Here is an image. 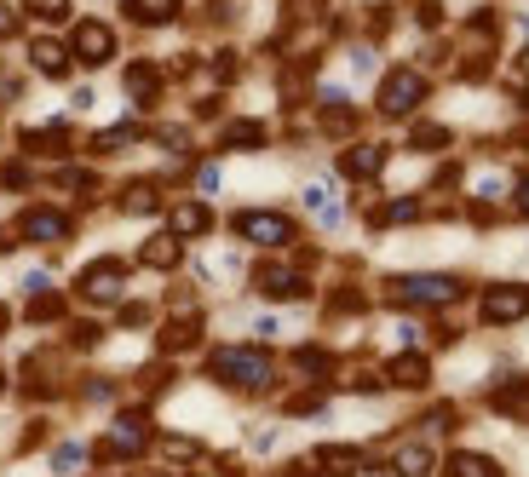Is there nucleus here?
<instances>
[{
    "instance_id": "obj_1",
    "label": "nucleus",
    "mask_w": 529,
    "mask_h": 477,
    "mask_svg": "<svg viewBox=\"0 0 529 477\" xmlns=\"http://www.w3.org/2000/svg\"><path fill=\"white\" fill-rule=\"evenodd\" d=\"M207 374H213L219 386L242 391V397H259V391L276 386V357L265 345H219L213 363H207Z\"/></svg>"
},
{
    "instance_id": "obj_2",
    "label": "nucleus",
    "mask_w": 529,
    "mask_h": 477,
    "mask_svg": "<svg viewBox=\"0 0 529 477\" xmlns=\"http://www.w3.org/2000/svg\"><path fill=\"white\" fill-rule=\"evenodd\" d=\"M432 98V81H426V69L420 64H391L380 75V92H374V110L386 115V121H409L420 104Z\"/></svg>"
},
{
    "instance_id": "obj_3",
    "label": "nucleus",
    "mask_w": 529,
    "mask_h": 477,
    "mask_svg": "<svg viewBox=\"0 0 529 477\" xmlns=\"http://www.w3.org/2000/svg\"><path fill=\"white\" fill-rule=\"evenodd\" d=\"M386 299H391V305H455V299H466V276H455V271L391 276Z\"/></svg>"
},
{
    "instance_id": "obj_4",
    "label": "nucleus",
    "mask_w": 529,
    "mask_h": 477,
    "mask_svg": "<svg viewBox=\"0 0 529 477\" xmlns=\"http://www.w3.org/2000/svg\"><path fill=\"white\" fill-rule=\"evenodd\" d=\"M230 230H236L242 242H253V248H288L299 236V225L282 207H242V213L230 219Z\"/></svg>"
},
{
    "instance_id": "obj_5",
    "label": "nucleus",
    "mask_w": 529,
    "mask_h": 477,
    "mask_svg": "<svg viewBox=\"0 0 529 477\" xmlns=\"http://www.w3.org/2000/svg\"><path fill=\"white\" fill-rule=\"evenodd\" d=\"M144 443H150V420H144V409H121V414H115V426L98 437V449H92V455L104 460V466H121V460H138Z\"/></svg>"
},
{
    "instance_id": "obj_6",
    "label": "nucleus",
    "mask_w": 529,
    "mask_h": 477,
    "mask_svg": "<svg viewBox=\"0 0 529 477\" xmlns=\"http://www.w3.org/2000/svg\"><path fill=\"white\" fill-rule=\"evenodd\" d=\"M478 317L489 322V328H512V322L529 317V288L524 282H489L478 294Z\"/></svg>"
},
{
    "instance_id": "obj_7",
    "label": "nucleus",
    "mask_w": 529,
    "mask_h": 477,
    "mask_svg": "<svg viewBox=\"0 0 529 477\" xmlns=\"http://www.w3.org/2000/svg\"><path fill=\"white\" fill-rule=\"evenodd\" d=\"M115 29L104 18H81L75 29H69V52H75V64H87V69H104L115 58Z\"/></svg>"
},
{
    "instance_id": "obj_8",
    "label": "nucleus",
    "mask_w": 529,
    "mask_h": 477,
    "mask_svg": "<svg viewBox=\"0 0 529 477\" xmlns=\"http://www.w3.org/2000/svg\"><path fill=\"white\" fill-rule=\"evenodd\" d=\"M121 288H127V265L121 259H92L87 271L75 276V294L87 305H110V299H121Z\"/></svg>"
},
{
    "instance_id": "obj_9",
    "label": "nucleus",
    "mask_w": 529,
    "mask_h": 477,
    "mask_svg": "<svg viewBox=\"0 0 529 477\" xmlns=\"http://www.w3.org/2000/svg\"><path fill=\"white\" fill-rule=\"evenodd\" d=\"M18 144H23V156H46V161H58V156H69V150H75V127H69V121L23 127V133H18Z\"/></svg>"
},
{
    "instance_id": "obj_10",
    "label": "nucleus",
    "mask_w": 529,
    "mask_h": 477,
    "mask_svg": "<svg viewBox=\"0 0 529 477\" xmlns=\"http://www.w3.org/2000/svg\"><path fill=\"white\" fill-rule=\"evenodd\" d=\"M386 161H391L386 144H380V138H363V144H351V150L340 156V173L351 184H368V179H380V173H386Z\"/></svg>"
},
{
    "instance_id": "obj_11",
    "label": "nucleus",
    "mask_w": 529,
    "mask_h": 477,
    "mask_svg": "<svg viewBox=\"0 0 529 477\" xmlns=\"http://www.w3.org/2000/svg\"><path fill=\"white\" fill-rule=\"evenodd\" d=\"M253 288L265 299H305L311 294V276L294 271V265H259V271H253Z\"/></svg>"
},
{
    "instance_id": "obj_12",
    "label": "nucleus",
    "mask_w": 529,
    "mask_h": 477,
    "mask_svg": "<svg viewBox=\"0 0 529 477\" xmlns=\"http://www.w3.org/2000/svg\"><path fill=\"white\" fill-rule=\"evenodd\" d=\"M29 69L46 75V81H64L69 69H75V52H69V41H58V35H35V41H29Z\"/></svg>"
},
{
    "instance_id": "obj_13",
    "label": "nucleus",
    "mask_w": 529,
    "mask_h": 477,
    "mask_svg": "<svg viewBox=\"0 0 529 477\" xmlns=\"http://www.w3.org/2000/svg\"><path fill=\"white\" fill-rule=\"evenodd\" d=\"M18 236L23 242H69V213L64 207H23Z\"/></svg>"
},
{
    "instance_id": "obj_14",
    "label": "nucleus",
    "mask_w": 529,
    "mask_h": 477,
    "mask_svg": "<svg viewBox=\"0 0 529 477\" xmlns=\"http://www.w3.org/2000/svg\"><path fill=\"white\" fill-rule=\"evenodd\" d=\"M121 87H127V98H133L138 110H156L161 104V69L150 64V58H138V64H127V75H121Z\"/></svg>"
},
{
    "instance_id": "obj_15",
    "label": "nucleus",
    "mask_w": 529,
    "mask_h": 477,
    "mask_svg": "<svg viewBox=\"0 0 529 477\" xmlns=\"http://www.w3.org/2000/svg\"><path fill=\"white\" fill-rule=\"evenodd\" d=\"M179 259H184V236L179 230H156V236L138 242V265H144V271H173Z\"/></svg>"
},
{
    "instance_id": "obj_16",
    "label": "nucleus",
    "mask_w": 529,
    "mask_h": 477,
    "mask_svg": "<svg viewBox=\"0 0 529 477\" xmlns=\"http://www.w3.org/2000/svg\"><path fill=\"white\" fill-rule=\"evenodd\" d=\"M391 472L397 477H432L437 472V449L426 443V437H409V443L391 449Z\"/></svg>"
},
{
    "instance_id": "obj_17",
    "label": "nucleus",
    "mask_w": 529,
    "mask_h": 477,
    "mask_svg": "<svg viewBox=\"0 0 529 477\" xmlns=\"http://www.w3.org/2000/svg\"><path fill=\"white\" fill-rule=\"evenodd\" d=\"M386 386H403V391L432 386V357H420V351H397V357L386 363Z\"/></svg>"
},
{
    "instance_id": "obj_18",
    "label": "nucleus",
    "mask_w": 529,
    "mask_h": 477,
    "mask_svg": "<svg viewBox=\"0 0 529 477\" xmlns=\"http://www.w3.org/2000/svg\"><path fill=\"white\" fill-rule=\"evenodd\" d=\"M121 12H127V23H138V29H167V23L184 18V0H127Z\"/></svg>"
},
{
    "instance_id": "obj_19",
    "label": "nucleus",
    "mask_w": 529,
    "mask_h": 477,
    "mask_svg": "<svg viewBox=\"0 0 529 477\" xmlns=\"http://www.w3.org/2000/svg\"><path fill=\"white\" fill-rule=\"evenodd\" d=\"M271 144V133H265V121H253V115H236V121H225V133H219V150H265Z\"/></svg>"
},
{
    "instance_id": "obj_20",
    "label": "nucleus",
    "mask_w": 529,
    "mask_h": 477,
    "mask_svg": "<svg viewBox=\"0 0 529 477\" xmlns=\"http://www.w3.org/2000/svg\"><path fill=\"white\" fill-rule=\"evenodd\" d=\"M202 328L207 322L202 317H173L167 322V328H161V357H179V351H196V345H202Z\"/></svg>"
},
{
    "instance_id": "obj_21",
    "label": "nucleus",
    "mask_w": 529,
    "mask_h": 477,
    "mask_svg": "<svg viewBox=\"0 0 529 477\" xmlns=\"http://www.w3.org/2000/svg\"><path fill=\"white\" fill-rule=\"evenodd\" d=\"M449 144H455V127H449V121H414L409 127V150L414 156H443Z\"/></svg>"
},
{
    "instance_id": "obj_22",
    "label": "nucleus",
    "mask_w": 529,
    "mask_h": 477,
    "mask_svg": "<svg viewBox=\"0 0 529 477\" xmlns=\"http://www.w3.org/2000/svg\"><path fill=\"white\" fill-rule=\"evenodd\" d=\"M167 230H179L184 242H196V236L213 230V207H207V202H179L173 213H167Z\"/></svg>"
},
{
    "instance_id": "obj_23",
    "label": "nucleus",
    "mask_w": 529,
    "mask_h": 477,
    "mask_svg": "<svg viewBox=\"0 0 529 477\" xmlns=\"http://www.w3.org/2000/svg\"><path fill=\"white\" fill-rule=\"evenodd\" d=\"M115 207H121L127 219H144V213H156V207H161V184L156 179H133L127 190H121V202H115Z\"/></svg>"
},
{
    "instance_id": "obj_24",
    "label": "nucleus",
    "mask_w": 529,
    "mask_h": 477,
    "mask_svg": "<svg viewBox=\"0 0 529 477\" xmlns=\"http://www.w3.org/2000/svg\"><path fill=\"white\" fill-rule=\"evenodd\" d=\"M317 466H322V477H357L363 472V449H351V443H328V449H317Z\"/></svg>"
},
{
    "instance_id": "obj_25",
    "label": "nucleus",
    "mask_w": 529,
    "mask_h": 477,
    "mask_svg": "<svg viewBox=\"0 0 529 477\" xmlns=\"http://www.w3.org/2000/svg\"><path fill=\"white\" fill-rule=\"evenodd\" d=\"M357 127H363V115L351 104H322V138H351Z\"/></svg>"
},
{
    "instance_id": "obj_26",
    "label": "nucleus",
    "mask_w": 529,
    "mask_h": 477,
    "mask_svg": "<svg viewBox=\"0 0 529 477\" xmlns=\"http://www.w3.org/2000/svg\"><path fill=\"white\" fill-rule=\"evenodd\" d=\"M294 374L299 380H328V374H334V357H328L322 345H299L294 351Z\"/></svg>"
},
{
    "instance_id": "obj_27",
    "label": "nucleus",
    "mask_w": 529,
    "mask_h": 477,
    "mask_svg": "<svg viewBox=\"0 0 529 477\" xmlns=\"http://www.w3.org/2000/svg\"><path fill=\"white\" fill-rule=\"evenodd\" d=\"M443 477H501V460H489V455H449V466H443Z\"/></svg>"
},
{
    "instance_id": "obj_28",
    "label": "nucleus",
    "mask_w": 529,
    "mask_h": 477,
    "mask_svg": "<svg viewBox=\"0 0 529 477\" xmlns=\"http://www.w3.org/2000/svg\"><path fill=\"white\" fill-rule=\"evenodd\" d=\"M495 414H506V420H529V380H512V386L495 391Z\"/></svg>"
},
{
    "instance_id": "obj_29",
    "label": "nucleus",
    "mask_w": 529,
    "mask_h": 477,
    "mask_svg": "<svg viewBox=\"0 0 529 477\" xmlns=\"http://www.w3.org/2000/svg\"><path fill=\"white\" fill-rule=\"evenodd\" d=\"M156 455L167 466H190V460H202V443L196 437H156Z\"/></svg>"
},
{
    "instance_id": "obj_30",
    "label": "nucleus",
    "mask_w": 529,
    "mask_h": 477,
    "mask_svg": "<svg viewBox=\"0 0 529 477\" xmlns=\"http://www.w3.org/2000/svg\"><path fill=\"white\" fill-rule=\"evenodd\" d=\"M52 184H58V190H69V196H92V190H98V173H87V167H58V173H52Z\"/></svg>"
},
{
    "instance_id": "obj_31",
    "label": "nucleus",
    "mask_w": 529,
    "mask_h": 477,
    "mask_svg": "<svg viewBox=\"0 0 529 477\" xmlns=\"http://www.w3.org/2000/svg\"><path fill=\"white\" fill-rule=\"evenodd\" d=\"M69 6H75V0H23V18H35V23L52 29V23L69 18Z\"/></svg>"
},
{
    "instance_id": "obj_32",
    "label": "nucleus",
    "mask_w": 529,
    "mask_h": 477,
    "mask_svg": "<svg viewBox=\"0 0 529 477\" xmlns=\"http://www.w3.org/2000/svg\"><path fill=\"white\" fill-rule=\"evenodd\" d=\"M35 184V173H29V161H0V190H12V196H23Z\"/></svg>"
},
{
    "instance_id": "obj_33",
    "label": "nucleus",
    "mask_w": 529,
    "mask_h": 477,
    "mask_svg": "<svg viewBox=\"0 0 529 477\" xmlns=\"http://www.w3.org/2000/svg\"><path fill=\"white\" fill-rule=\"evenodd\" d=\"M414 23L432 35V29H443V23H449V6H443V0H414Z\"/></svg>"
},
{
    "instance_id": "obj_34",
    "label": "nucleus",
    "mask_w": 529,
    "mask_h": 477,
    "mask_svg": "<svg viewBox=\"0 0 529 477\" xmlns=\"http://www.w3.org/2000/svg\"><path fill=\"white\" fill-rule=\"evenodd\" d=\"M363 23H368V41L380 46V35H391V23H397V12H391V6H368V12H363Z\"/></svg>"
},
{
    "instance_id": "obj_35",
    "label": "nucleus",
    "mask_w": 529,
    "mask_h": 477,
    "mask_svg": "<svg viewBox=\"0 0 529 477\" xmlns=\"http://www.w3.org/2000/svg\"><path fill=\"white\" fill-rule=\"evenodd\" d=\"M322 6H328V0H282V18H288V23L322 18Z\"/></svg>"
},
{
    "instance_id": "obj_36",
    "label": "nucleus",
    "mask_w": 529,
    "mask_h": 477,
    "mask_svg": "<svg viewBox=\"0 0 529 477\" xmlns=\"http://www.w3.org/2000/svg\"><path fill=\"white\" fill-rule=\"evenodd\" d=\"M58 317H64V299H58V294H46V299L29 305V322H41V328H46V322H58Z\"/></svg>"
},
{
    "instance_id": "obj_37",
    "label": "nucleus",
    "mask_w": 529,
    "mask_h": 477,
    "mask_svg": "<svg viewBox=\"0 0 529 477\" xmlns=\"http://www.w3.org/2000/svg\"><path fill=\"white\" fill-rule=\"evenodd\" d=\"M52 472H58V477H75V472H81V449H75V443L52 449Z\"/></svg>"
},
{
    "instance_id": "obj_38",
    "label": "nucleus",
    "mask_w": 529,
    "mask_h": 477,
    "mask_svg": "<svg viewBox=\"0 0 529 477\" xmlns=\"http://www.w3.org/2000/svg\"><path fill=\"white\" fill-rule=\"evenodd\" d=\"M23 29V6H12V0H0V41H12Z\"/></svg>"
},
{
    "instance_id": "obj_39",
    "label": "nucleus",
    "mask_w": 529,
    "mask_h": 477,
    "mask_svg": "<svg viewBox=\"0 0 529 477\" xmlns=\"http://www.w3.org/2000/svg\"><path fill=\"white\" fill-rule=\"evenodd\" d=\"M150 317H156V311H150V305H121V328H150Z\"/></svg>"
},
{
    "instance_id": "obj_40",
    "label": "nucleus",
    "mask_w": 529,
    "mask_h": 477,
    "mask_svg": "<svg viewBox=\"0 0 529 477\" xmlns=\"http://www.w3.org/2000/svg\"><path fill=\"white\" fill-rule=\"evenodd\" d=\"M69 340H75V351H92V345L104 340V328H98V322H81V328H75Z\"/></svg>"
},
{
    "instance_id": "obj_41",
    "label": "nucleus",
    "mask_w": 529,
    "mask_h": 477,
    "mask_svg": "<svg viewBox=\"0 0 529 477\" xmlns=\"http://www.w3.org/2000/svg\"><path fill=\"white\" fill-rule=\"evenodd\" d=\"M449 64V41H426V52H420V69H437Z\"/></svg>"
},
{
    "instance_id": "obj_42",
    "label": "nucleus",
    "mask_w": 529,
    "mask_h": 477,
    "mask_svg": "<svg viewBox=\"0 0 529 477\" xmlns=\"http://www.w3.org/2000/svg\"><path fill=\"white\" fill-rule=\"evenodd\" d=\"M512 81H518V87H529V41L512 52Z\"/></svg>"
},
{
    "instance_id": "obj_43",
    "label": "nucleus",
    "mask_w": 529,
    "mask_h": 477,
    "mask_svg": "<svg viewBox=\"0 0 529 477\" xmlns=\"http://www.w3.org/2000/svg\"><path fill=\"white\" fill-rule=\"evenodd\" d=\"M282 477H322V466H317V455H305V460H294Z\"/></svg>"
},
{
    "instance_id": "obj_44",
    "label": "nucleus",
    "mask_w": 529,
    "mask_h": 477,
    "mask_svg": "<svg viewBox=\"0 0 529 477\" xmlns=\"http://www.w3.org/2000/svg\"><path fill=\"white\" fill-rule=\"evenodd\" d=\"M196 190H202V196H213V190H219V173H213V167H202V173H196Z\"/></svg>"
},
{
    "instance_id": "obj_45",
    "label": "nucleus",
    "mask_w": 529,
    "mask_h": 477,
    "mask_svg": "<svg viewBox=\"0 0 529 477\" xmlns=\"http://www.w3.org/2000/svg\"><path fill=\"white\" fill-rule=\"evenodd\" d=\"M12 248H18V230H6V225H0V253H12Z\"/></svg>"
},
{
    "instance_id": "obj_46",
    "label": "nucleus",
    "mask_w": 529,
    "mask_h": 477,
    "mask_svg": "<svg viewBox=\"0 0 529 477\" xmlns=\"http://www.w3.org/2000/svg\"><path fill=\"white\" fill-rule=\"evenodd\" d=\"M518 213H524V219H529V179L518 184Z\"/></svg>"
},
{
    "instance_id": "obj_47",
    "label": "nucleus",
    "mask_w": 529,
    "mask_h": 477,
    "mask_svg": "<svg viewBox=\"0 0 529 477\" xmlns=\"http://www.w3.org/2000/svg\"><path fill=\"white\" fill-rule=\"evenodd\" d=\"M190 477H236V472H190Z\"/></svg>"
},
{
    "instance_id": "obj_48",
    "label": "nucleus",
    "mask_w": 529,
    "mask_h": 477,
    "mask_svg": "<svg viewBox=\"0 0 529 477\" xmlns=\"http://www.w3.org/2000/svg\"><path fill=\"white\" fill-rule=\"evenodd\" d=\"M6 322H12V317H6V305H0V334H6Z\"/></svg>"
},
{
    "instance_id": "obj_49",
    "label": "nucleus",
    "mask_w": 529,
    "mask_h": 477,
    "mask_svg": "<svg viewBox=\"0 0 529 477\" xmlns=\"http://www.w3.org/2000/svg\"><path fill=\"white\" fill-rule=\"evenodd\" d=\"M0 386H6V380H0Z\"/></svg>"
}]
</instances>
